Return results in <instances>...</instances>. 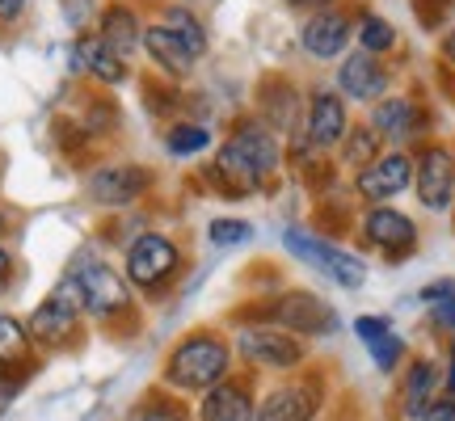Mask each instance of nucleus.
Instances as JSON below:
<instances>
[{
    "label": "nucleus",
    "mask_w": 455,
    "mask_h": 421,
    "mask_svg": "<svg viewBox=\"0 0 455 421\" xmlns=\"http://www.w3.org/2000/svg\"><path fill=\"white\" fill-rule=\"evenodd\" d=\"M278 169V139L266 123H236V131L215 152V178L228 198H244L261 190Z\"/></svg>",
    "instance_id": "f257e3e1"
},
{
    "label": "nucleus",
    "mask_w": 455,
    "mask_h": 421,
    "mask_svg": "<svg viewBox=\"0 0 455 421\" xmlns=\"http://www.w3.org/2000/svg\"><path fill=\"white\" fill-rule=\"evenodd\" d=\"M232 371V346L220 333H190L164 358V379L178 392H212Z\"/></svg>",
    "instance_id": "f03ea898"
},
{
    "label": "nucleus",
    "mask_w": 455,
    "mask_h": 421,
    "mask_svg": "<svg viewBox=\"0 0 455 421\" xmlns=\"http://www.w3.org/2000/svg\"><path fill=\"white\" fill-rule=\"evenodd\" d=\"M283 249H287L291 258L308 261L312 270L329 274L333 282H338V287H346V291H358V287L367 282V266H363L355 253L338 249L333 241L312 236V232H304V227H287V232H283Z\"/></svg>",
    "instance_id": "7ed1b4c3"
},
{
    "label": "nucleus",
    "mask_w": 455,
    "mask_h": 421,
    "mask_svg": "<svg viewBox=\"0 0 455 421\" xmlns=\"http://www.w3.org/2000/svg\"><path fill=\"white\" fill-rule=\"evenodd\" d=\"M123 270H127L131 287H140V291H164L173 282V274L181 270V253L164 232H144V236H135L127 244Z\"/></svg>",
    "instance_id": "20e7f679"
},
{
    "label": "nucleus",
    "mask_w": 455,
    "mask_h": 421,
    "mask_svg": "<svg viewBox=\"0 0 455 421\" xmlns=\"http://www.w3.org/2000/svg\"><path fill=\"white\" fill-rule=\"evenodd\" d=\"M68 274L76 278V287H81L84 295V312L89 316H98V321H110V316H118V312L131 308V287L127 278L118 274L114 266H106V261L98 258H81Z\"/></svg>",
    "instance_id": "39448f33"
},
{
    "label": "nucleus",
    "mask_w": 455,
    "mask_h": 421,
    "mask_svg": "<svg viewBox=\"0 0 455 421\" xmlns=\"http://www.w3.org/2000/svg\"><path fill=\"white\" fill-rule=\"evenodd\" d=\"M270 321L283 333L291 329V338H329V333H338V312L312 291H283L270 304Z\"/></svg>",
    "instance_id": "423d86ee"
},
{
    "label": "nucleus",
    "mask_w": 455,
    "mask_h": 421,
    "mask_svg": "<svg viewBox=\"0 0 455 421\" xmlns=\"http://www.w3.org/2000/svg\"><path fill=\"white\" fill-rule=\"evenodd\" d=\"M236 354L253 367V371H295L304 362V341L283 333V329H270V324H253V329H241L236 338Z\"/></svg>",
    "instance_id": "0eeeda50"
},
{
    "label": "nucleus",
    "mask_w": 455,
    "mask_h": 421,
    "mask_svg": "<svg viewBox=\"0 0 455 421\" xmlns=\"http://www.w3.org/2000/svg\"><path fill=\"white\" fill-rule=\"evenodd\" d=\"M358 227H363V241L371 244V249H379L392 266H401L418 249V227H413V219H409L405 210H396V207H371Z\"/></svg>",
    "instance_id": "6e6552de"
},
{
    "label": "nucleus",
    "mask_w": 455,
    "mask_h": 421,
    "mask_svg": "<svg viewBox=\"0 0 455 421\" xmlns=\"http://www.w3.org/2000/svg\"><path fill=\"white\" fill-rule=\"evenodd\" d=\"M84 190H89V198L101 203V207H131L135 198H144L148 190H152V169H144V164H127V161L123 164H101V169L89 173Z\"/></svg>",
    "instance_id": "1a4fd4ad"
},
{
    "label": "nucleus",
    "mask_w": 455,
    "mask_h": 421,
    "mask_svg": "<svg viewBox=\"0 0 455 421\" xmlns=\"http://www.w3.org/2000/svg\"><path fill=\"white\" fill-rule=\"evenodd\" d=\"M409 186H413V156H409V152H379L355 178L358 198H367L375 207H384L388 198L405 195Z\"/></svg>",
    "instance_id": "9d476101"
},
{
    "label": "nucleus",
    "mask_w": 455,
    "mask_h": 421,
    "mask_svg": "<svg viewBox=\"0 0 455 421\" xmlns=\"http://www.w3.org/2000/svg\"><path fill=\"white\" fill-rule=\"evenodd\" d=\"M413 186L426 210H447L455 203V156L443 144H430L413 161Z\"/></svg>",
    "instance_id": "9b49d317"
},
{
    "label": "nucleus",
    "mask_w": 455,
    "mask_h": 421,
    "mask_svg": "<svg viewBox=\"0 0 455 421\" xmlns=\"http://www.w3.org/2000/svg\"><path fill=\"white\" fill-rule=\"evenodd\" d=\"M321 396L316 384H278L261 396V405L253 409V421H316Z\"/></svg>",
    "instance_id": "f8f14e48"
},
{
    "label": "nucleus",
    "mask_w": 455,
    "mask_h": 421,
    "mask_svg": "<svg viewBox=\"0 0 455 421\" xmlns=\"http://www.w3.org/2000/svg\"><path fill=\"white\" fill-rule=\"evenodd\" d=\"M346 131H350V123H346L341 98L329 93V89H316L308 98V114H304V135H308V144L329 152V147H338L341 139H346Z\"/></svg>",
    "instance_id": "ddd939ff"
},
{
    "label": "nucleus",
    "mask_w": 455,
    "mask_h": 421,
    "mask_svg": "<svg viewBox=\"0 0 455 421\" xmlns=\"http://www.w3.org/2000/svg\"><path fill=\"white\" fill-rule=\"evenodd\" d=\"M76 321H81V312H72L68 304H60L55 295H47V299H43V304L30 312V321H26L30 346L60 350V346H68V341L76 338Z\"/></svg>",
    "instance_id": "4468645a"
},
{
    "label": "nucleus",
    "mask_w": 455,
    "mask_h": 421,
    "mask_svg": "<svg viewBox=\"0 0 455 421\" xmlns=\"http://www.w3.org/2000/svg\"><path fill=\"white\" fill-rule=\"evenodd\" d=\"M338 84L341 93H350L355 101H379L388 93V68L367 51H350L338 68Z\"/></svg>",
    "instance_id": "2eb2a0df"
},
{
    "label": "nucleus",
    "mask_w": 455,
    "mask_h": 421,
    "mask_svg": "<svg viewBox=\"0 0 455 421\" xmlns=\"http://www.w3.org/2000/svg\"><path fill=\"white\" fill-rule=\"evenodd\" d=\"M299 43L308 51L312 60H333L346 51L350 43V17L341 13V9H321V13H312L304 21V30H299Z\"/></svg>",
    "instance_id": "dca6fc26"
},
{
    "label": "nucleus",
    "mask_w": 455,
    "mask_h": 421,
    "mask_svg": "<svg viewBox=\"0 0 455 421\" xmlns=\"http://www.w3.org/2000/svg\"><path fill=\"white\" fill-rule=\"evenodd\" d=\"M367 127H371L379 139L401 144V139H409V135H418V131L426 127V114L413 98H379Z\"/></svg>",
    "instance_id": "f3484780"
},
{
    "label": "nucleus",
    "mask_w": 455,
    "mask_h": 421,
    "mask_svg": "<svg viewBox=\"0 0 455 421\" xmlns=\"http://www.w3.org/2000/svg\"><path fill=\"white\" fill-rule=\"evenodd\" d=\"M253 396L244 379H224L212 392H203V405H198V421H253Z\"/></svg>",
    "instance_id": "a211bd4d"
},
{
    "label": "nucleus",
    "mask_w": 455,
    "mask_h": 421,
    "mask_svg": "<svg viewBox=\"0 0 455 421\" xmlns=\"http://www.w3.org/2000/svg\"><path fill=\"white\" fill-rule=\"evenodd\" d=\"M355 333H358V341L367 346L371 362L384 375L401 367V358H405V341L392 333V324L384 321V316H358V321H355Z\"/></svg>",
    "instance_id": "6ab92c4d"
},
{
    "label": "nucleus",
    "mask_w": 455,
    "mask_h": 421,
    "mask_svg": "<svg viewBox=\"0 0 455 421\" xmlns=\"http://www.w3.org/2000/svg\"><path fill=\"white\" fill-rule=\"evenodd\" d=\"M439 401V367L430 362V358H418V362H409L405 371V384H401V413L409 421H422L426 409Z\"/></svg>",
    "instance_id": "aec40b11"
},
{
    "label": "nucleus",
    "mask_w": 455,
    "mask_h": 421,
    "mask_svg": "<svg viewBox=\"0 0 455 421\" xmlns=\"http://www.w3.org/2000/svg\"><path fill=\"white\" fill-rule=\"evenodd\" d=\"M76 68L81 72H89V76H98L101 84H123L127 81V60H118L106 43H101L98 34H84V38H76Z\"/></svg>",
    "instance_id": "412c9836"
},
{
    "label": "nucleus",
    "mask_w": 455,
    "mask_h": 421,
    "mask_svg": "<svg viewBox=\"0 0 455 421\" xmlns=\"http://www.w3.org/2000/svg\"><path fill=\"white\" fill-rule=\"evenodd\" d=\"M101 43L118 55V60H127L131 51L144 43V30H140V17H135V9H127V4H110L106 13H101Z\"/></svg>",
    "instance_id": "4be33fe9"
},
{
    "label": "nucleus",
    "mask_w": 455,
    "mask_h": 421,
    "mask_svg": "<svg viewBox=\"0 0 455 421\" xmlns=\"http://www.w3.org/2000/svg\"><path fill=\"white\" fill-rule=\"evenodd\" d=\"M295 114H299L295 84L283 81V76H266V84H261V123L275 131H291Z\"/></svg>",
    "instance_id": "5701e85b"
},
{
    "label": "nucleus",
    "mask_w": 455,
    "mask_h": 421,
    "mask_svg": "<svg viewBox=\"0 0 455 421\" xmlns=\"http://www.w3.org/2000/svg\"><path fill=\"white\" fill-rule=\"evenodd\" d=\"M144 47H148V55L156 60V68H161V72H169V76H190L195 55L181 47V43L164 30V26H148V30H144Z\"/></svg>",
    "instance_id": "b1692460"
},
{
    "label": "nucleus",
    "mask_w": 455,
    "mask_h": 421,
    "mask_svg": "<svg viewBox=\"0 0 455 421\" xmlns=\"http://www.w3.org/2000/svg\"><path fill=\"white\" fill-rule=\"evenodd\" d=\"M164 30L173 34V38H178V43L190 51L195 60L207 51V30H203V21H198L190 9H181V4H173V9L164 13Z\"/></svg>",
    "instance_id": "393cba45"
},
{
    "label": "nucleus",
    "mask_w": 455,
    "mask_h": 421,
    "mask_svg": "<svg viewBox=\"0 0 455 421\" xmlns=\"http://www.w3.org/2000/svg\"><path fill=\"white\" fill-rule=\"evenodd\" d=\"M379 144H384V139H379L371 127H350V131H346V139H341L338 147H341V161L363 173V169L379 156Z\"/></svg>",
    "instance_id": "a878e982"
},
{
    "label": "nucleus",
    "mask_w": 455,
    "mask_h": 421,
    "mask_svg": "<svg viewBox=\"0 0 455 421\" xmlns=\"http://www.w3.org/2000/svg\"><path fill=\"white\" fill-rule=\"evenodd\" d=\"M30 354V333H26V324L9 316V312H0V367H13V362H26Z\"/></svg>",
    "instance_id": "bb28decb"
},
{
    "label": "nucleus",
    "mask_w": 455,
    "mask_h": 421,
    "mask_svg": "<svg viewBox=\"0 0 455 421\" xmlns=\"http://www.w3.org/2000/svg\"><path fill=\"white\" fill-rule=\"evenodd\" d=\"M127 421H190V409L173 401V396H161V392H148L140 405L127 413Z\"/></svg>",
    "instance_id": "cd10ccee"
},
{
    "label": "nucleus",
    "mask_w": 455,
    "mask_h": 421,
    "mask_svg": "<svg viewBox=\"0 0 455 421\" xmlns=\"http://www.w3.org/2000/svg\"><path fill=\"white\" fill-rule=\"evenodd\" d=\"M164 147L173 156H198L203 147H212V131L203 127V123H173L169 135H164Z\"/></svg>",
    "instance_id": "c85d7f7f"
},
{
    "label": "nucleus",
    "mask_w": 455,
    "mask_h": 421,
    "mask_svg": "<svg viewBox=\"0 0 455 421\" xmlns=\"http://www.w3.org/2000/svg\"><path fill=\"white\" fill-rule=\"evenodd\" d=\"M396 47V26L384 21V17L367 13L358 21V51H367V55H384V51Z\"/></svg>",
    "instance_id": "c756f323"
},
{
    "label": "nucleus",
    "mask_w": 455,
    "mask_h": 421,
    "mask_svg": "<svg viewBox=\"0 0 455 421\" xmlns=\"http://www.w3.org/2000/svg\"><path fill=\"white\" fill-rule=\"evenodd\" d=\"M207 241H212L215 249H236V244L253 241V227L244 224V219H215V224L207 227Z\"/></svg>",
    "instance_id": "7c9ffc66"
},
{
    "label": "nucleus",
    "mask_w": 455,
    "mask_h": 421,
    "mask_svg": "<svg viewBox=\"0 0 455 421\" xmlns=\"http://www.w3.org/2000/svg\"><path fill=\"white\" fill-rule=\"evenodd\" d=\"M451 4L455 0H413V9H418L426 30H439L443 21H447V13H451Z\"/></svg>",
    "instance_id": "2f4dec72"
},
{
    "label": "nucleus",
    "mask_w": 455,
    "mask_h": 421,
    "mask_svg": "<svg viewBox=\"0 0 455 421\" xmlns=\"http://www.w3.org/2000/svg\"><path fill=\"white\" fill-rule=\"evenodd\" d=\"M418 299L422 304H447V299H455V278H439V282H426L422 291H418Z\"/></svg>",
    "instance_id": "473e14b6"
},
{
    "label": "nucleus",
    "mask_w": 455,
    "mask_h": 421,
    "mask_svg": "<svg viewBox=\"0 0 455 421\" xmlns=\"http://www.w3.org/2000/svg\"><path fill=\"white\" fill-rule=\"evenodd\" d=\"M422 421H455V396H439L435 405L426 409Z\"/></svg>",
    "instance_id": "72a5a7b5"
},
{
    "label": "nucleus",
    "mask_w": 455,
    "mask_h": 421,
    "mask_svg": "<svg viewBox=\"0 0 455 421\" xmlns=\"http://www.w3.org/2000/svg\"><path fill=\"white\" fill-rule=\"evenodd\" d=\"M13 396H17V379H9V367H0V413L13 405Z\"/></svg>",
    "instance_id": "f704fd0d"
},
{
    "label": "nucleus",
    "mask_w": 455,
    "mask_h": 421,
    "mask_svg": "<svg viewBox=\"0 0 455 421\" xmlns=\"http://www.w3.org/2000/svg\"><path fill=\"white\" fill-rule=\"evenodd\" d=\"M21 9H26V0H0V21L9 26V21H17L21 17Z\"/></svg>",
    "instance_id": "c9c22d12"
},
{
    "label": "nucleus",
    "mask_w": 455,
    "mask_h": 421,
    "mask_svg": "<svg viewBox=\"0 0 455 421\" xmlns=\"http://www.w3.org/2000/svg\"><path fill=\"white\" fill-rule=\"evenodd\" d=\"M13 282V253L9 249H0V291Z\"/></svg>",
    "instance_id": "e433bc0d"
},
{
    "label": "nucleus",
    "mask_w": 455,
    "mask_h": 421,
    "mask_svg": "<svg viewBox=\"0 0 455 421\" xmlns=\"http://www.w3.org/2000/svg\"><path fill=\"white\" fill-rule=\"evenodd\" d=\"M435 324L455 329V299H447V304H439V308H435Z\"/></svg>",
    "instance_id": "4c0bfd02"
},
{
    "label": "nucleus",
    "mask_w": 455,
    "mask_h": 421,
    "mask_svg": "<svg viewBox=\"0 0 455 421\" xmlns=\"http://www.w3.org/2000/svg\"><path fill=\"white\" fill-rule=\"evenodd\" d=\"M283 4H291V9H316V13H321L329 0H283Z\"/></svg>",
    "instance_id": "58836bf2"
},
{
    "label": "nucleus",
    "mask_w": 455,
    "mask_h": 421,
    "mask_svg": "<svg viewBox=\"0 0 455 421\" xmlns=\"http://www.w3.org/2000/svg\"><path fill=\"white\" fill-rule=\"evenodd\" d=\"M443 60H447V64L455 68V30L447 34V38H443Z\"/></svg>",
    "instance_id": "ea45409f"
},
{
    "label": "nucleus",
    "mask_w": 455,
    "mask_h": 421,
    "mask_svg": "<svg viewBox=\"0 0 455 421\" xmlns=\"http://www.w3.org/2000/svg\"><path fill=\"white\" fill-rule=\"evenodd\" d=\"M447 396H455V341H451V362H447Z\"/></svg>",
    "instance_id": "a19ab883"
},
{
    "label": "nucleus",
    "mask_w": 455,
    "mask_h": 421,
    "mask_svg": "<svg viewBox=\"0 0 455 421\" xmlns=\"http://www.w3.org/2000/svg\"><path fill=\"white\" fill-rule=\"evenodd\" d=\"M4 227H9V219H4V215H0V236H4Z\"/></svg>",
    "instance_id": "79ce46f5"
}]
</instances>
